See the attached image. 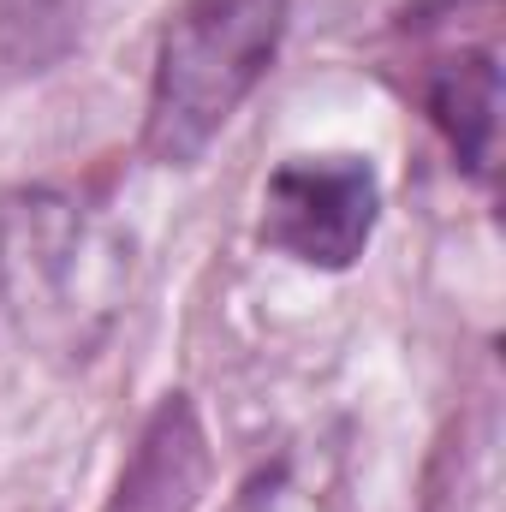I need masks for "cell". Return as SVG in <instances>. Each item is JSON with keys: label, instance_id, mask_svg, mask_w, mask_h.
Masks as SVG:
<instances>
[{"label": "cell", "instance_id": "1", "mask_svg": "<svg viewBox=\"0 0 506 512\" xmlns=\"http://www.w3.org/2000/svg\"><path fill=\"white\" fill-rule=\"evenodd\" d=\"M137 245L120 215L72 185H24L0 197V310L24 352L90 364L120 328Z\"/></svg>", "mask_w": 506, "mask_h": 512}, {"label": "cell", "instance_id": "2", "mask_svg": "<svg viewBox=\"0 0 506 512\" xmlns=\"http://www.w3.org/2000/svg\"><path fill=\"white\" fill-rule=\"evenodd\" d=\"M286 24L292 0H179L155 36L143 155L161 167H197L274 72Z\"/></svg>", "mask_w": 506, "mask_h": 512}, {"label": "cell", "instance_id": "3", "mask_svg": "<svg viewBox=\"0 0 506 512\" xmlns=\"http://www.w3.org/2000/svg\"><path fill=\"white\" fill-rule=\"evenodd\" d=\"M381 227V179L364 155H286L262 179L256 239L298 268L346 274Z\"/></svg>", "mask_w": 506, "mask_h": 512}, {"label": "cell", "instance_id": "4", "mask_svg": "<svg viewBox=\"0 0 506 512\" xmlns=\"http://www.w3.org/2000/svg\"><path fill=\"white\" fill-rule=\"evenodd\" d=\"M203 471H209L203 429H197L191 405L179 393H167V405L149 417V429L137 441L131 471L120 477L114 512H191L197 489H203Z\"/></svg>", "mask_w": 506, "mask_h": 512}, {"label": "cell", "instance_id": "5", "mask_svg": "<svg viewBox=\"0 0 506 512\" xmlns=\"http://www.w3.org/2000/svg\"><path fill=\"white\" fill-rule=\"evenodd\" d=\"M423 108L441 126V137L453 143L459 167L489 185V173H495V137H501V66H495V48L447 60L429 78Z\"/></svg>", "mask_w": 506, "mask_h": 512}]
</instances>
